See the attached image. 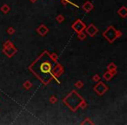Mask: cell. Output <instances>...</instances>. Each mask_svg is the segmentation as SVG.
Wrapping results in <instances>:
<instances>
[]
</instances>
